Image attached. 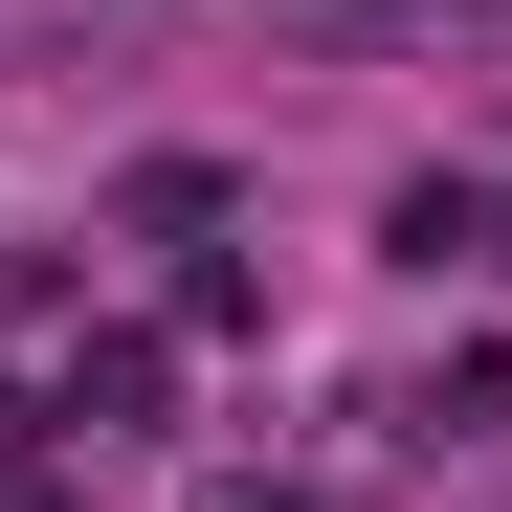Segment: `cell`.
<instances>
[{
	"label": "cell",
	"mask_w": 512,
	"mask_h": 512,
	"mask_svg": "<svg viewBox=\"0 0 512 512\" xmlns=\"http://www.w3.org/2000/svg\"><path fill=\"white\" fill-rule=\"evenodd\" d=\"M156 401H179V357H156V334H90V357H67V423H90V446H134Z\"/></svg>",
	"instance_id": "1"
},
{
	"label": "cell",
	"mask_w": 512,
	"mask_h": 512,
	"mask_svg": "<svg viewBox=\"0 0 512 512\" xmlns=\"http://www.w3.org/2000/svg\"><path fill=\"white\" fill-rule=\"evenodd\" d=\"M379 245H401V268H490V201H468V179H401Z\"/></svg>",
	"instance_id": "2"
},
{
	"label": "cell",
	"mask_w": 512,
	"mask_h": 512,
	"mask_svg": "<svg viewBox=\"0 0 512 512\" xmlns=\"http://www.w3.org/2000/svg\"><path fill=\"white\" fill-rule=\"evenodd\" d=\"M0 512H90V490H0Z\"/></svg>",
	"instance_id": "3"
},
{
	"label": "cell",
	"mask_w": 512,
	"mask_h": 512,
	"mask_svg": "<svg viewBox=\"0 0 512 512\" xmlns=\"http://www.w3.org/2000/svg\"><path fill=\"white\" fill-rule=\"evenodd\" d=\"M223 512H312V490H223Z\"/></svg>",
	"instance_id": "4"
},
{
	"label": "cell",
	"mask_w": 512,
	"mask_h": 512,
	"mask_svg": "<svg viewBox=\"0 0 512 512\" xmlns=\"http://www.w3.org/2000/svg\"><path fill=\"white\" fill-rule=\"evenodd\" d=\"M490 268H512V245H490Z\"/></svg>",
	"instance_id": "5"
}]
</instances>
